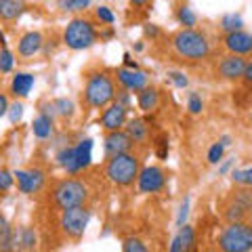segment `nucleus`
I'll list each match as a JSON object with an SVG mask.
<instances>
[{
  "label": "nucleus",
  "instance_id": "nucleus-44",
  "mask_svg": "<svg viewBox=\"0 0 252 252\" xmlns=\"http://www.w3.org/2000/svg\"><path fill=\"white\" fill-rule=\"evenodd\" d=\"M9 99H6V94L4 93H0V118L6 116V112H9Z\"/></svg>",
  "mask_w": 252,
  "mask_h": 252
},
{
  "label": "nucleus",
  "instance_id": "nucleus-5",
  "mask_svg": "<svg viewBox=\"0 0 252 252\" xmlns=\"http://www.w3.org/2000/svg\"><path fill=\"white\" fill-rule=\"evenodd\" d=\"M97 38H99V34H97V30H94L93 21L84 19V17H74L65 26V32H63V42L72 51L91 49V46L97 42Z\"/></svg>",
  "mask_w": 252,
  "mask_h": 252
},
{
  "label": "nucleus",
  "instance_id": "nucleus-18",
  "mask_svg": "<svg viewBox=\"0 0 252 252\" xmlns=\"http://www.w3.org/2000/svg\"><path fill=\"white\" fill-rule=\"evenodd\" d=\"M147 124L149 122L143 120V118H132V120L126 122L124 132L132 141V145H135V143H145V141L149 139V126Z\"/></svg>",
  "mask_w": 252,
  "mask_h": 252
},
{
  "label": "nucleus",
  "instance_id": "nucleus-47",
  "mask_svg": "<svg viewBox=\"0 0 252 252\" xmlns=\"http://www.w3.org/2000/svg\"><path fill=\"white\" fill-rule=\"evenodd\" d=\"M244 80L246 82H252V61H246V69H244Z\"/></svg>",
  "mask_w": 252,
  "mask_h": 252
},
{
  "label": "nucleus",
  "instance_id": "nucleus-45",
  "mask_svg": "<svg viewBox=\"0 0 252 252\" xmlns=\"http://www.w3.org/2000/svg\"><path fill=\"white\" fill-rule=\"evenodd\" d=\"M168 252H183V242H181V235L179 233L172 238V244H170V250Z\"/></svg>",
  "mask_w": 252,
  "mask_h": 252
},
{
  "label": "nucleus",
  "instance_id": "nucleus-24",
  "mask_svg": "<svg viewBox=\"0 0 252 252\" xmlns=\"http://www.w3.org/2000/svg\"><path fill=\"white\" fill-rule=\"evenodd\" d=\"M13 248H15L13 229H11L9 220L4 219V215H0V252H11Z\"/></svg>",
  "mask_w": 252,
  "mask_h": 252
},
{
  "label": "nucleus",
  "instance_id": "nucleus-20",
  "mask_svg": "<svg viewBox=\"0 0 252 252\" xmlns=\"http://www.w3.org/2000/svg\"><path fill=\"white\" fill-rule=\"evenodd\" d=\"M26 13V2L21 0H0V19L15 21Z\"/></svg>",
  "mask_w": 252,
  "mask_h": 252
},
{
  "label": "nucleus",
  "instance_id": "nucleus-13",
  "mask_svg": "<svg viewBox=\"0 0 252 252\" xmlns=\"http://www.w3.org/2000/svg\"><path fill=\"white\" fill-rule=\"evenodd\" d=\"M103 147H105V156L109 160V158H114V156L128 154L132 147V141L128 139V135H126L124 130H116V132H107L105 135Z\"/></svg>",
  "mask_w": 252,
  "mask_h": 252
},
{
  "label": "nucleus",
  "instance_id": "nucleus-43",
  "mask_svg": "<svg viewBox=\"0 0 252 252\" xmlns=\"http://www.w3.org/2000/svg\"><path fill=\"white\" fill-rule=\"evenodd\" d=\"M122 67H126V69H139V63L130 57V53H124V65Z\"/></svg>",
  "mask_w": 252,
  "mask_h": 252
},
{
  "label": "nucleus",
  "instance_id": "nucleus-32",
  "mask_svg": "<svg viewBox=\"0 0 252 252\" xmlns=\"http://www.w3.org/2000/svg\"><path fill=\"white\" fill-rule=\"evenodd\" d=\"M13 65H15V55L6 49V46H2V51H0V72L9 74Z\"/></svg>",
  "mask_w": 252,
  "mask_h": 252
},
{
  "label": "nucleus",
  "instance_id": "nucleus-14",
  "mask_svg": "<svg viewBox=\"0 0 252 252\" xmlns=\"http://www.w3.org/2000/svg\"><path fill=\"white\" fill-rule=\"evenodd\" d=\"M126 112L128 109L118 105L116 101L112 105L105 107V112L101 114V126L107 130V132H116V130H122V126H126Z\"/></svg>",
  "mask_w": 252,
  "mask_h": 252
},
{
  "label": "nucleus",
  "instance_id": "nucleus-15",
  "mask_svg": "<svg viewBox=\"0 0 252 252\" xmlns=\"http://www.w3.org/2000/svg\"><path fill=\"white\" fill-rule=\"evenodd\" d=\"M246 69V59L244 57H235V55H227L219 61V76L225 80H238L244 76Z\"/></svg>",
  "mask_w": 252,
  "mask_h": 252
},
{
  "label": "nucleus",
  "instance_id": "nucleus-25",
  "mask_svg": "<svg viewBox=\"0 0 252 252\" xmlns=\"http://www.w3.org/2000/svg\"><path fill=\"white\" fill-rule=\"evenodd\" d=\"M175 17L179 21V26H183V30H193V26L198 23V15L193 13V9L189 4H181L175 13Z\"/></svg>",
  "mask_w": 252,
  "mask_h": 252
},
{
  "label": "nucleus",
  "instance_id": "nucleus-17",
  "mask_svg": "<svg viewBox=\"0 0 252 252\" xmlns=\"http://www.w3.org/2000/svg\"><path fill=\"white\" fill-rule=\"evenodd\" d=\"M36 84V76L30 74V72H17L13 76L11 80V93L15 99H23L28 97V94L32 93V89H34Z\"/></svg>",
  "mask_w": 252,
  "mask_h": 252
},
{
  "label": "nucleus",
  "instance_id": "nucleus-3",
  "mask_svg": "<svg viewBox=\"0 0 252 252\" xmlns=\"http://www.w3.org/2000/svg\"><path fill=\"white\" fill-rule=\"evenodd\" d=\"M219 252H252V223H229L217 238Z\"/></svg>",
  "mask_w": 252,
  "mask_h": 252
},
{
  "label": "nucleus",
  "instance_id": "nucleus-7",
  "mask_svg": "<svg viewBox=\"0 0 252 252\" xmlns=\"http://www.w3.org/2000/svg\"><path fill=\"white\" fill-rule=\"evenodd\" d=\"M89 198V189L82 181L76 179H63L55 187V204L61 210H69V208H78L82 206Z\"/></svg>",
  "mask_w": 252,
  "mask_h": 252
},
{
  "label": "nucleus",
  "instance_id": "nucleus-28",
  "mask_svg": "<svg viewBox=\"0 0 252 252\" xmlns=\"http://www.w3.org/2000/svg\"><path fill=\"white\" fill-rule=\"evenodd\" d=\"M53 107H55V112H57V116H63V118H72L74 112H76L74 101L72 99H65V97L55 99L53 101Z\"/></svg>",
  "mask_w": 252,
  "mask_h": 252
},
{
  "label": "nucleus",
  "instance_id": "nucleus-19",
  "mask_svg": "<svg viewBox=\"0 0 252 252\" xmlns=\"http://www.w3.org/2000/svg\"><path fill=\"white\" fill-rule=\"evenodd\" d=\"M158 101H160V94H158V91L154 89V86H145L143 91L137 93V105L141 112H154V109L158 107Z\"/></svg>",
  "mask_w": 252,
  "mask_h": 252
},
{
  "label": "nucleus",
  "instance_id": "nucleus-34",
  "mask_svg": "<svg viewBox=\"0 0 252 252\" xmlns=\"http://www.w3.org/2000/svg\"><path fill=\"white\" fill-rule=\"evenodd\" d=\"M187 109H189V114H200L202 109H204V103H202V97L198 93H189L187 94Z\"/></svg>",
  "mask_w": 252,
  "mask_h": 252
},
{
  "label": "nucleus",
  "instance_id": "nucleus-9",
  "mask_svg": "<svg viewBox=\"0 0 252 252\" xmlns=\"http://www.w3.org/2000/svg\"><path fill=\"white\" fill-rule=\"evenodd\" d=\"M166 185V172L160 166H145L137 177V187L141 193H158Z\"/></svg>",
  "mask_w": 252,
  "mask_h": 252
},
{
  "label": "nucleus",
  "instance_id": "nucleus-37",
  "mask_svg": "<svg viewBox=\"0 0 252 252\" xmlns=\"http://www.w3.org/2000/svg\"><path fill=\"white\" fill-rule=\"evenodd\" d=\"M223 154H225V147L217 141V143H212V145H210L206 158H208V162H210V164H219L220 160H223Z\"/></svg>",
  "mask_w": 252,
  "mask_h": 252
},
{
  "label": "nucleus",
  "instance_id": "nucleus-40",
  "mask_svg": "<svg viewBox=\"0 0 252 252\" xmlns=\"http://www.w3.org/2000/svg\"><path fill=\"white\" fill-rule=\"evenodd\" d=\"M156 154H158V158H160V160H164V158L168 156V139L164 137V135L158 139V143H156Z\"/></svg>",
  "mask_w": 252,
  "mask_h": 252
},
{
  "label": "nucleus",
  "instance_id": "nucleus-35",
  "mask_svg": "<svg viewBox=\"0 0 252 252\" xmlns=\"http://www.w3.org/2000/svg\"><path fill=\"white\" fill-rule=\"evenodd\" d=\"M168 80L175 84L177 89H187V86H189V78L183 72H179V69H170V72H168Z\"/></svg>",
  "mask_w": 252,
  "mask_h": 252
},
{
  "label": "nucleus",
  "instance_id": "nucleus-23",
  "mask_svg": "<svg viewBox=\"0 0 252 252\" xmlns=\"http://www.w3.org/2000/svg\"><path fill=\"white\" fill-rule=\"evenodd\" d=\"M74 156L80 170L89 168L93 162V139H82L78 145H74Z\"/></svg>",
  "mask_w": 252,
  "mask_h": 252
},
{
  "label": "nucleus",
  "instance_id": "nucleus-6",
  "mask_svg": "<svg viewBox=\"0 0 252 252\" xmlns=\"http://www.w3.org/2000/svg\"><path fill=\"white\" fill-rule=\"evenodd\" d=\"M252 215V187H240L227 195L223 204V219L229 223H244Z\"/></svg>",
  "mask_w": 252,
  "mask_h": 252
},
{
  "label": "nucleus",
  "instance_id": "nucleus-4",
  "mask_svg": "<svg viewBox=\"0 0 252 252\" xmlns=\"http://www.w3.org/2000/svg\"><path fill=\"white\" fill-rule=\"evenodd\" d=\"M139 172H141V160L130 152L109 158L107 164H105L107 179L112 181L114 185H120V187L132 185L135 179L139 177Z\"/></svg>",
  "mask_w": 252,
  "mask_h": 252
},
{
  "label": "nucleus",
  "instance_id": "nucleus-11",
  "mask_svg": "<svg viewBox=\"0 0 252 252\" xmlns=\"http://www.w3.org/2000/svg\"><path fill=\"white\" fill-rule=\"evenodd\" d=\"M223 44L235 57H244V55L252 53V34L250 32H233V34L223 36Z\"/></svg>",
  "mask_w": 252,
  "mask_h": 252
},
{
  "label": "nucleus",
  "instance_id": "nucleus-38",
  "mask_svg": "<svg viewBox=\"0 0 252 252\" xmlns=\"http://www.w3.org/2000/svg\"><path fill=\"white\" fill-rule=\"evenodd\" d=\"M13 183H15L13 172H9L6 168H0V193L9 191V189L13 187Z\"/></svg>",
  "mask_w": 252,
  "mask_h": 252
},
{
  "label": "nucleus",
  "instance_id": "nucleus-27",
  "mask_svg": "<svg viewBox=\"0 0 252 252\" xmlns=\"http://www.w3.org/2000/svg\"><path fill=\"white\" fill-rule=\"evenodd\" d=\"M220 30L225 32V36L227 34H233V32H242V28H244V21H242V17L240 15H235V13H229V15H223L220 17Z\"/></svg>",
  "mask_w": 252,
  "mask_h": 252
},
{
  "label": "nucleus",
  "instance_id": "nucleus-36",
  "mask_svg": "<svg viewBox=\"0 0 252 252\" xmlns=\"http://www.w3.org/2000/svg\"><path fill=\"white\" fill-rule=\"evenodd\" d=\"M6 116H9L11 124H19L21 118H23V103L21 101H15V103L9 105V112H6Z\"/></svg>",
  "mask_w": 252,
  "mask_h": 252
},
{
  "label": "nucleus",
  "instance_id": "nucleus-31",
  "mask_svg": "<svg viewBox=\"0 0 252 252\" xmlns=\"http://www.w3.org/2000/svg\"><path fill=\"white\" fill-rule=\"evenodd\" d=\"M122 252H149V248L145 246L143 240H139V238H126L122 242Z\"/></svg>",
  "mask_w": 252,
  "mask_h": 252
},
{
  "label": "nucleus",
  "instance_id": "nucleus-33",
  "mask_svg": "<svg viewBox=\"0 0 252 252\" xmlns=\"http://www.w3.org/2000/svg\"><path fill=\"white\" fill-rule=\"evenodd\" d=\"M59 6L63 11H84L91 6V2L89 0H61Z\"/></svg>",
  "mask_w": 252,
  "mask_h": 252
},
{
  "label": "nucleus",
  "instance_id": "nucleus-21",
  "mask_svg": "<svg viewBox=\"0 0 252 252\" xmlns=\"http://www.w3.org/2000/svg\"><path fill=\"white\" fill-rule=\"evenodd\" d=\"M55 160H57L59 166L69 172V175H76V172H80V166H78V162H76V156H74V147H61L57 156H55Z\"/></svg>",
  "mask_w": 252,
  "mask_h": 252
},
{
  "label": "nucleus",
  "instance_id": "nucleus-48",
  "mask_svg": "<svg viewBox=\"0 0 252 252\" xmlns=\"http://www.w3.org/2000/svg\"><path fill=\"white\" fill-rule=\"evenodd\" d=\"M231 141H233V139H231L229 135H223V137H220V139H219V143H220V145H223V147H229V145H231Z\"/></svg>",
  "mask_w": 252,
  "mask_h": 252
},
{
  "label": "nucleus",
  "instance_id": "nucleus-2",
  "mask_svg": "<svg viewBox=\"0 0 252 252\" xmlns=\"http://www.w3.org/2000/svg\"><path fill=\"white\" fill-rule=\"evenodd\" d=\"M84 99H86V103H89V107H93V109H103L107 105H112V101L116 99L114 80L105 72L91 74L86 78Z\"/></svg>",
  "mask_w": 252,
  "mask_h": 252
},
{
  "label": "nucleus",
  "instance_id": "nucleus-22",
  "mask_svg": "<svg viewBox=\"0 0 252 252\" xmlns=\"http://www.w3.org/2000/svg\"><path fill=\"white\" fill-rule=\"evenodd\" d=\"M53 124H55V120H53L51 116L38 112V116L34 118V122H32V130H34V137H36V139H49V137L53 135Z\"/></svg>",
  "mask_w": 252,
  "mask_h": 252
},
{
  "label": "nucleus",
  "instance_id": "nucleus-8",
  "mask_svg": "<svg viewBox=\"0 0 252 252\" xmlns=\"http://www.w3.org/2000/svg\"><path fill=\"white\" fill-rule=\"evenodd\" d=\"M89 223H91V210L84 206L69 208V210L61 212V227L69 238H82Z\"/></svg>",
  "mask_w": 252,
  "mask_h": 252
},
{
  "label": "nucleus",
  "instance_id": "nucleus-46",
  "mask_svg": "<svg viewBox=\"0 0 252 252\" xmlns=\"http://www.w3.org/2000/svg\"><path fill=\"white\" fill-rule=\"evenodd\" d=\"M145 34L152 36V38H156V36H160V28L154 26V23H147V26H145Z\"/></svg>",
  "mask_w": 252,
  "mask_h": 252
},
{
  "label": "nucleus",
  "instance_id": "nucleus-42",
  "mask_svg": "<svg viewBox=\"0 0 252 252\" xmlns=\"http://www.w3.org/2000/svg\"><path fill=\"white\" fill-rule=\"evenodd\" d=\"M233 162H235V158H227V160H220V166H219V172H220V175H227V172L231 170Z\"/></svg>",
  "mask_w": 252,
  "mask_h": 252
},
{
  "label": "nucleus",
  "instance_id": "nucleus-1",
  "mask_svg": "<svg viewBox=\"0 0 252 252\" xmlns=\"http://www.w3.org/2000/svg\"><path fill=\"white\" fill-rule=\"evenodd\" d=\"M172 46L175 51L185 59L198 61V59H206L210 55V42L206 34H202L198 30H179L172 36Z\"/></svg>",
  "mask_w": 252,
  "mask_h": 252
},
{
  "label": "nucleus",
  "instance_id": "nucleus-39",
  "mask_svg": "<svg viewBox=\"0 0 252 252\" xmlns=\"http://www.w3.org/2000/svg\"><path fill=\"white\" fill-rule=\"evenodd\" d=\"M189 217V198H185L183 202H181V206H179V215H177V225H179V229L183 225H187L185 220Z\"/></svg>",
  "mask_w": 252,
  "mask_h": 252
},
{
  "label": "nucleus",
  "instance_id": "nucleus-12",
  "mask_svg": "<svg viewBox=\"0 0 252 252\" xmlns=\"http://www.w3.org/2000/svg\"><path fill=\"white\" fill-rule=\"evenodd\" d=\"M13 177L17 179V187L21 193H36L40 191L44 185V172L42 170H17L13 172Z\"/></svg>",
  "mask_w": 252,
  "mask_h": 252
},
{
  "label": "nucleus",
  "instance_id": "nucleus-10",
  "mask_svg": "<svg viewBox=\"0 0 252 252\" xmlns=\"http://www.w3.org/2000/svg\"><path fill=\"white\" fill-rule=\"evenodd\" d=\"M116 76H118V82L122 84V89L128 93L143 91L149 80V76L145 72H141V69H126V67H118Z\"/></svg>",
  "mask_w": 252,
  "mask_h": 252
},
{
  "label": "nucleus",
  "instance_id": "nucleus-26",
  "mask_svg": "<svg viewBox=\"0 0 252 252\" xmlns=\"http://www.w3.org/2000/svg\"><path fill=\"white\" fill-rule=\"evenodd\" d=\"M13 242H15V246L19 244L23 250H34V246H36V231L32 229V227H21L19 235L13 233Z\"/></svg>",
  "mask_w": 252,
  "mask_h": 252
},
{
  "label": "nucleus",
  "instance_id": "nucleus-29",
  "mask_svg": "<svg viewBox=\"0 0 252 252\" xmlns=\"http://www.w3.org/2000/svg\"><path fill=\"white\" fill-rule=\"evenodd\" d=\"M231 179H233V183H238L242 187H252V166L250 168H233Z\"/></svg>",
  "mask_w": 252,
  "mask_h": 252
},
{
  "label": "nucleus",
  "instance_id": "nucleus-16",
  "mask_svg": "<svg viewBox=\"0 0 252 252\" xmlns=\"http://www.w3.org/2000/svg\"><path fill=\"white\" fill-rule=\"evenodd\" d=\"M44 46V38L40 32H28V34H23L17 42V53L21 57H34L42 51Z\"/></svg>",
  "mask_w": 252,
  "mask_h": 252
},
{
  "label": "nucleus",
  "instance_id": "nucleus-41",
  "mask_svg": "<svg viewBox=\"0 0 252 252\" xmlns=\"http://www.w3.org/2000/svg\"><path fill=\"white\" fill-rule=\"evenodd\" d=\"M116 103H118V105H122V107H126V109H128V105H130V93L122 89L120 93H118V94H116Z\"/></svg>",
  "mask_w": 252,
  "mask_h": 252
},
{
  "label": "nucleus",
  "instance_id": "nucleus-30",
  "mask_svg": "<svg viewBox=\"0 0 252 252\" xmlns=\"http://www.w3.org/2000/svg\"><path fill=\"white\" fill-rule=\"evenodd\" d=\"M94 15H97V19L101 21V26H114L116 23L114 11L109 9V6H105V4H99L97 9H94Z\"/></svg>",
  "mask_w": 252,
  "mask_h": 252
}]
</instances>
